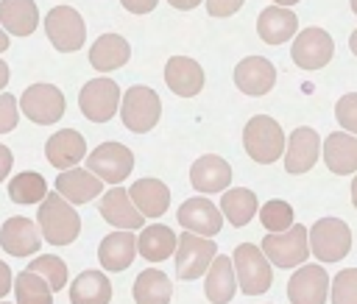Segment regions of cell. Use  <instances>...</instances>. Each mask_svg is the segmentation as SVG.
<instances>
[{
	"mask_svg": "<svg viewBox=\"0 0 357 304\" xmlns=\"http://www.w3.org/2000/svg\"><path fill=\"white\" fill-rule=\"evenodd\" d=\"M36 220H39V231L47 243L53 245H70L78 231H81V218L78 212L53 190L45 195V201L39 204V212H36Z\"/></svg>",
	"mask_w": 357,
	"mask_h": 304,
	"instance_id": "cell-1",
	"label": "cell"
},
{
	"mask_svg": "<svg viewBox=\"0 0 357 304\" xmlns=\"http://www.w3.org/2000/svg\"><path fill=\"white\" fill-rule=\"evenodd\" d=\"M243 145H245V153L257 162V165H271L276 162L282 153H284V131L282 126L268 117V114H254L245 128H243Z\"/></svg>",
	"mask_w": 357,
	"mask_h": 304,
	"instance_id": "cell-2",
	"label": "cell"
},
{
	"mask_svg": "<svg viewBox=\"0 0 357 304\" xmlns=\"http://www.w3.org/2000/svg\"><path fill=\"white\" fill-rule=\"evenodd\" d=\"M231 265H234L237 287L245 296H262L265 290H271V284H273L271 262L262 254V248H257L254 243L237 245L234 254H231Z\"/></svg>",
	"mask_w": 357,
	"mask_h": 304,
	"instance_id": "cell-3",
	"label": "cell"
},
{
	"mask_svg": "<svg viewBox=\"0 0 357 304\" xmlns=\"http://www.w3.org/2000/svg\"><path fill=\"white\" fill-rule=\"evenodd\" d=\"M310 254L321 262H340L351 251V229L340 218H321L307 229Z\"/></svg>",
	"mask_w": 357,
	"mask_h": 304,
	"instance_id": "cell-4",
	"label": "cell"
},
{
	"mask_svg": "<svg viewBox=\"0 0 357 304\" xmlns=\"http://www.w3.org/2000/svg\"><path fill=\"white\" fill-rule=\"evenodd\" d=\"M120 117H123V123H126L128 131L145 134L162 117V98L151 86H142V84L139 86H131L120 98Z\"/></svg>",
	"mask_w": 357,
	"mask_h": 304,
	"instance_id": "cell-5",
	"label": "cell"
},
{
	"mask_svg": "<svg viewBox=\"0 0 357 304\" xmlns=\"http://www.w3.org/2000/svg\"><path fill=\"white\" fill-rule=\"evenodd\" d=\"M259 248L268 257V262L276 265V268H301L304 259L310 257L307 229L301 223H293L287 231L265 234V240H262Z\"/></svg>",
	"mask_w": 357,
	"mask_h": 304,
	"instance_id": "cell-6",
	"label": "cell"
},
{
	"mask_svg": "<svg viewBox=\"0 0 357 304\" xmlns=\"http://www.w3.org/2000/svg\"><path fill=\"white\" fill-rule=\"evenodd\" d=\"M215 257H218V245L212 237H198L184 231L178 234V243H176V276L181 282H192L209 271Z\"/></svg>",
	"mask_w": 357,
	"mask_h": 304,
	"instance_id": "cell-7",
	"label": "cell"
},
{
	"mask_svg": "<svg viewBox=\"0 0 357 304\" xmlns=\"http://www.w3.org/2000/svg\"><path fill=\"white\" fill-rule=\"evenodd\" d=\"M45 31H47L50 45L61 53H75L86 39V25H84L81 14L70 6L50 8L45 14Z\"/></svg>",
	"mask_w": 357,
	"mask_h": 304,
	"instance_id": "cell-8",
	"label": "cell"
},
{
	"mask_svg": "<svg viewBox=\"0 0 357 304\" xmlns=\"http://www.w3.org/2000/svg\"><path fill=\"white\" fill-rule=\"evenodd\" d=\"M120 86L112 78H92L81 86L78 106L89 123H109L120 106Z\"/></svg>",
	"mask_w": 357,
	"mask_h": 304,
	"instance_id": "cell-9",
	"label": "cell"
},
{
	"mask_svg": "<svg viewBox=\"0 0 357 304\" xmlns=\"http://www.w3.org/2000/svg\"><path fill=\"white\" fill-rule=\"evenodd\" d=\"M86 167L106 184H120L134 170V153L120 142H103L86 156Z\"/></svg>",
	"mask_w": 357,
	"mask_h": 304,
	"instance_id": "cell-10",
	"label": "cell"
},
{
	"mask_svg": "<svg viewBox=\"0 0 357 304\" xmlns=\"http://www.w3.org/2000/svg\"><path fill=\"white\" fill-rule=\"evenodd\" d=\"M17 100L22 106V114L39 126L59 123L64 114V95L53 84H31L22 92V98H17Z\"/></svg>",
	"mask_w": 357,
	"mask_h": 304,
	"instance_id": "cell-11",
	"label": "cell"
},
{
	"mask_svg": "<svg viewBox=\"0 0 357 304\" xmlns=\"http://www.w3.org/2000/svg\"><path fill=\"white\" fill-rule=\"evenodd\" d=\"M290 56L293 61L301 67V70H321L332 61L335 56V42L332 36L324 31V28H304L296 33L293 39V47H290Z\"/></svg>",
	"mask_w": 357,
	"mask_h": 304,
	"instance_id": "cell-12",
	"label": "cell"
},
{
	"mask_svg": "<svg viewBox=\"0 0 357 304\" xmlns=\"http://www.w3.org/2000/svg\"><path fill=\"white\" fill-rule=\"evenodd\" d=\"M332 276L324 265H301L287 279V298L290 304H326Z\"/></svg>",
	"mask_w": 357,
	"mask_h": 304,
	"instance_id": "cell-13",
	"label": "cell"
},
{
	"mask_svg": "<svg viewBox=\"0 0 357 304\" xmlns=\"http://www.w3.org/2000/svg\"><path fill=\"white\" fill-rule=\"evenodd\" d=\"M176 218H178V223H181L190 234H198V237H215V234L220 231V226H223L220 209H218L209 198H201V195L187 198V201L178 206Z\"/></svg>",
	"mask_w": 357,
	"mask_h": 304,
	"instance_id": "cell-14",
	"label": "cell"
},
{
	"mask_svg": "<svg viewBox=\"0 0 357 304\" xmlns=\"http://www.w3.org/2000/svg\"><path fill=\"white\" fill-rule=\"evenodd\" d=\"M321 156V137L315 128L301 126L290 134L287 145H284V170L293 176H301L307 170H312V165Z\"/></svg>",
	"mask_w": 357,
	"mask_h": 304,
	"instance_id": "cell-15",
	"label": "cell"
},
{
	"mask_svg": "<svg viewBox=\"0 0 357 304\" xmlns=\"http://www.w3.org/2000/svg\"><path fill=\"white\" fill-rule=\"evenodd\" d=\"M190 181H192V190L209 195V192H226L229 184H231V167L223 156L218 153H204L192 162L190 167Z\"/></svg>",
	"mask_w": 357,
	"mask_h": 304,
	"instance_id": "cell-16",
	"label": "cell"
},
{
	"mask_svg": "<svg viewBox=\"0 0 357 304\" xmlns=\"http://www.w3.org/2000/svg\"><path fill=\"white\" fill-rule=\"evenodd\" d=\"M98 212L103 215L106 223L123 229V231H134V229H142L145 218L142 212L134 206V201L128 198V190L126 187H112L103 192L100 204H98Z\"/></svg>",
	"mask_w": 357,
	"mask_h": 304,
	"instance_id": "cell-17",
	"label": "cell"
},
{
	"mask_svg": "<svg viewBox=\"0 0 357 304\" xmlns=\"http://www.w3.org/2000/svg\"><path fill=\"white\" fill-rule=\"evenodd\" d=\"M234 84L240 92H245L251 98L268 95L276 84V67L262 56H245L234 67Z\"/></svg>",
	"mask_w": 357,
	"mask_h": 304,
	"instance_id": "cell-18",
	"label": "cell"
},
{
	"mask_svg": "<svg viewBox=\"0 0 357 304\" xmlns=\"http://www.w3.org/2000/svg\"><path fill=\"white\" fill-rule=\"evenodd\" d=\"M0 245L11 254V257H31L42 248V231L33 220L28 218H8L0 226Z\"/></svg>",
	"mask_w": 357,
	"mask_h": 304,
	"instance_id": "cell-19",
	"label": "cell"
},
{
	"mask_svg": "<svg viewBox=\"0 0 357 304\" xmlns=\"http://www.w3.org/2000/svg\"><path fill=\"white\" fill-rule=\"evenodd\" d=\"M165 81L178 98H192L204 89V70L190 56H173L165 64Z\"/></svg>",
	"mask_w": 357,
	"mask_h": 304,
	"instance_id": "cell-20",
	"label": "cell"
},
{
	"mask_svg": "<svg viewBox=\"0 0 357 304\" xmlns=\"http://www.w3.org/2000/svg\"><path fill=\"white\" fill-rule=\"evenodd\" d=\"M56 192L67 204H89L92 198H98L103 192V181L98 176H92L86 167H70V170L59 173Z\"/></svg>",
	"mask_w": 357,
	"mask_h": 304,
	"instance_id": "cell-21",
	"label": "cell"
},
{
	"mask_svg": "<svg viewBox=\"0 0 357 304\" xmlns=\"http://www.w3.org/2000/svg\"><path fill=\"white\" fill-rule=\"evenodd\" d=\"M45 153H47V162L64 173L86 156V142L75 128H64V131H56L45 142Z\"/></svg>",
	"mask_w": 357,
	"mask_h": 304,
	"instance_id": "cell-22",
	"label": "cell"
},
{
	"mask_svg": "<svg viewBox=\"0 0 357 304\" xmlns=\"http://www.w3.org/2000/svg\"><path fill=\"white\" fill-rule=\"evenodd\" d=\"M257 33L262 42L268 45H282L287 39H296L298 33V20L290 8H282V6H268L262 8L259 20H257Z\"/></svg>",
	"mask_w": 357,
	"mask_h": 304,
	"instance_id": "cell-23",
	"label": "cell"
},
{
	"mask_svg": "<svg viewBox=\"0 0 357 304\" xmlns=\"http://www.w3.org/2000/svg\"><path fill=\"white\" fill-rule=\"evenodd\" d=\"M324 162L337 176L357 173V137L346 131H332L324 139Z\"/></svg>",
	"mask_w": 357,
	"mask_h": 304,
	"instance_id": "cell-24",
	"label": "cell"
},
{
	"mask_svg": "<svg viewBox=\"0 0 357 304\" xmlns=\"http://www.w3.org/2000/svg\"><path fill=\"white\" fill-rule=\"evenodd\" d=\"M128 198L142 212V218H159L170 206V190L159 178H137L128 187Z\"/></svg>",
	"mask_w": 357,
	"mask_h": 304,
	"instance_id": "cell-25",
	"label": "cell"
},
{
	"mask_svg": "<svg viewBox=\"0 0 357 304\" xmlns=\"http://www.w3.org/2000/svg\"><path fill=\"white\" fill-rule=\"evenodd\" d=\"M137 257V237L131 231H114L106 234L98 245V259L103 265V271H126Z\"/></svg>",
	"mask_w": 357,
	"mask_h": 304,
	"instance_id": "cell-26",
	"label": "cell"
},
{
	"mask_svg": "<svg viewBox=\"0 0 357 304\" xmlns=\"http://www.w3.org/2000/svg\"><path fill=\"white\" fill-rule=\"evenodd\" d=\"M128 56H131V45L120 33H103L89 47V64L98 73H112V70L123 67L128 61Z\"/></svg>",
	"mask_w": 357,
	"mask_h": 304,
	"instance_id": "cell-27",
	"label": "cell"
},
{
	"mask_svg": "<svg viewBox=\"0 0 357 304\" xmlns=\"http://www.w3.org/2000/svg\"><path fill=\"white\" fill-rule=\"evenodd\" d=\"M0 25L6 33L31 36L39 25V8L33 0H0Z\"/></svg>",
	"mask_w": 357,
	"mask_h": 304,
	"instance_id": "cell-28",
	"label": "cell"
},
{
	"mask_svg": "<svg viewBox=\"0 0 357 304\" xmlns=\"http://www.w3.org/2000/svg\"><path fill=\"white\" fill-rule=\"evenodd\" d=\"M234 290H237V276H234L231 257H215L206 271V282H204L206 298L212 304H229L234 298Z\"/></svg>",
	"mask_w": 357,
	"mask_h": 304,
	"instance_id": "cell-29",
	"label": "cell"
},
{
	"mask_svg": "<svg viewBox=\"0 0 357 304\" xmlns=\"http://www.w3.org/2000/svg\"><path fill=\"white\" fill-rule=\"evenodd\" d=\"M112 282L103 271H84L70 284V304H109Z\"/></svg>",
	"mask_w": 357,
	"mask_h": 304,
	"instance_id": "cell-30",
	"label": "cell"
},
{
	"mask_svg": "<svg viewBox=\"0 0 357 304\" xmlns=\"http://www.w3.org/2000/svg\"><path fill=\"white\" fill-rule=\"evenodd\" d=\"M176 243H178V237L173 234L170 226L153 223V226H145L142 234L137 237V251L148 262H162V259L176 254Z\"/></svg>",
	"mask_w": 357,
	"mask_h": 304,
	"instance_id": "cell-31",
	"label": "cell"
},
{
	"mask_svg": "<svg viewBox=\"0 0 357 304\" xmlns=\"http://www.w3.org/2000/svg\"><path fill=\"white\" fill-rule=\"evenodd\" d=\"M134 304H170L173 296V284L167 279V273L148 268L134 279Z\"/></svg>",
	"mask_w": 357,
	"mask_h": 304,
	"instance_id": "cell-32",
	"label": "cell"
},
{
	"mask_svg": "<svg viewBox=\"0 0 357 304\" xmlns=\"http://www.w3.org/2000/svg\"><path fill=\"white\" fill-rule=\"evenodd\" d=\"M259 212V204H257V195L254 190H245V187H234V190H226L223 198H220V215H226V220L231 226H245L251 223V218Z\"/></svg>",
	"mask_w": 357,
	"mask_h": 304,
	"instance_id": "cell-33",
	"label": "cell"
},
{
	"mask_svg": "<svg viewBox=\"0 0 357 304\" xmlns=\"http://www.w3.org/2000/svg\"><path fill=\"white\" fill-rule=\"evenodd\" d=\"M47 192H50V190H47L45 176H39V173H33V170L14 176L11 184H8V198H11L14 204H42Z\"/></svg>",
	"mask_w": 357,
	"mask_h": 304,
	"instance_id": "cell-34",
	"label": "cell"
},
{
	"mask_svg": "<svg viewBox=\"0 0 357 304\" xmlns=\"http://www.w3.org/2000/svg\"><path fill=\"white\" fill-rule=\"evenodd\" d=\"M14 293H17V304H53L50 284L31 271L14 276Z\"/></svg>",
	"mask_w": 357,
	"mask_h": 304,
	"instance_id": "cell-35",
	"label": "cell"
},
{
	"mask_svg": "<svg viewBox=\"0 0 357 304\" xmlns=\"http://www.w3.org/2000/svg\"><path fill=\"white\" fill-rule=\"evenodd\" d=\"M25 271L42 276L50 284V290H64L67 287V262L61 257H56V254H45V257L31 259V265Z\"/></svg>",
	"mask_w": 357,
	"mask_h": 304,
	"instance_id": "cell-36",
	"label": "cell"
},
{
	"mask_svg": "<svg viewBox=\"0 0 357 304\" xmlns=\"http://www.w3.org/2000/svg\"><path fill=\"white\" fill-rule=\"evenodd\" d=\"M259 220H262V226H265L271 234L287 231V229L293 226V206H290L287 201H279V198L265 201V204L259 206Z\"/></svg>",
	"mask_w": 357,
	"mask_h": 304,
	"instance_id": "cell-37",
	"label": "cell"
},
{
	"mask_svg": "<svg viewBox=\"0 0 357 304\" xmlns=\"http://www.w3.org/2000/svg\"><path fill=\"white\" fill-rule=\"evenodd\" d=\"M332 304H357V268H343L329 284Z\"/></svg>",
	"mask_w": 357,
	"mask_h": 304,
	"instance_id": "cell-38",
	"label": "cell"
},
{
	"mask_svg": "<svg viewBox=\"0 0 357 304\" xmlns=\"http://www.w3.org/2000/svg\"><path fill=\"white\" fill-rule=\"evenodd\" d=\"M335 117L343 126L346 134L357 137V92H346L337 103H335Z\"/></svg>",
	"mask_w": 357,
	"mask_h": 304,
	"instance_id": "cell-39",
	"label": "cell"
},
{
	"mask_svg": "<svg viewBox=\"0 0 357 304\" xmlns=\"http://www.w3.org/2000/svg\"><path fill=\"white\" fill-rule=\"evenodd\" d=\"M17 120H20V100L8 92H0V134L14 131Z\"/></svg>",
	"mask_w": 357,
	"mask_h": 304,
	"instance_id": "cell-40",
	"label": "cell"
},
{
	"mask_svg": "<svg viewBox=\"0 0 357 304\" xmlns=\"http://www.w3.org/2000/svg\"><path fill=\"white\" fill-rule=\"evenodd\" d=\"M245 0H206V11L212 17H231L234 11H240Z\"/></svg>",
	"mask_w": 357,
	"mask_h": 304,
	"instance_id": "cell-41",
	"label": "cell"
},
{
	"mask_svg": "<svg viewBox=\"0 0 357 304\" xmlns=\"http://www.w3.org/2000/svg\"><path fill=\"white\" fill-rule=\"evenodd\" d=\"M120 3H123V8H128L131 14H148V11L156 8L159 0H120Z\"/></svg>",
	"mask_w": 357,
	"mask_h": 304,
	"instance_id": "cell-42",
	"label": "cell"
},
{
	"mask_svg": "<svg viewBox=\"0 0 357 304\" xmlns=\"http://www.w3.org/2000/svg\"><path fill=\"white\" fill-rule=\"evenodd\" d=\"M11 165H14V156H11V151L6 148V145H0V181L11 173Z\"/></svg>",
	"mask_w": 357,
	"mask_h": 304,
	"instance_id": "cell-43",
	"label": "cell"
},
{
	"mask_svg": "<svg viewBox=\"0 0 357 304\" xmlns=\"http://www.w3.org/2000/svg\"><path fill=\"white\" fill-rule=\"evenodd\" d=\"M11 279H14V276H11V268H8V265L0 259V298H3V296L11 290Z\"/></svg>",
	"mask_w": 357,
	"mask_h": 304,
	"instance_id": "cell-44",
	"label": "cell"
},
{
	"mask_svg": "<svg viewBox=\"0 0 357 304\" xmlns=\"http://www.w3.org/2000/svg\"><path fill=\"white\" fill-rule=\"evenodd\" d=\"M173 8H178V11H190V8H195V6H201V0H167Z\"/></svg>",
	"mask_w": 357,
	"mask_h": 304,
	"instance_id": "cell-45",
	"label": "cell"
},
{
	"mask_svg": "<svg viewBox=\"0 0 357 304\" xmlns=\"http://www.w3.org/2000/svg\"><path fill=\"white\" fill-rule=\"evenodd\" d=\"M6 84H8V64L0 59V89H3Z\"/></svg>",
	"mask_w": 357,
	"mask_h": 304,
	"instance_id": "cell-46",
	"label": "cell"
},
{
	"mask_svg": "<svg viewBox=\"0 0 357 304\" xmlns=\"http://www.w3.org/2000/svg\"><path fill=\"white\" fill-rule=\"evenodd\" d=\"M3 50H8V33L3 31V25H0V53Z\"/></svg>",
	"mask_w": 357,
	"mask_h": 304,
	"instance_id": "cell-47",
	"label": "cell"
},
{
	"mask_svg": "<svg viewBox=\"0 0 357 304\" xmlns=\"http://www.w3.org/2000/svg\"><path fill=\"white\" fill-rule=\"evenodd\" d=\"M349 47H351V53L357 56V28L351 31V36H349Z\"/></svg>",
	"mask_w": 357,
	"mask_h": 304,
	"instance_id": "cell-48",
	"label": "cell"
},
{
	"mask_svg": "<svg viewBox=\"0 0 357 304\" xmlns=\"http://www.w3.org/2000/svg\"><path fill=\"white\" fill-rule=\"evenodd\" d=\"M351 204H354V209H357V176H354V181H351Z\"/></svg>",
	"mask_w": 357,
	"mask_h": 304,
	"instance_id": "cell-49",
	"label": "cell"
},
{
	"mask_svg": "<svg viewBox=\"0 0 357 304\" xmlns=\"http://www.w3.org/2000/svg\"><path fill=\"white\" fill-rule=\"evenodd\" d=\"M293 3H298V0H273V6H282V8H287V6H293Z\"/></svg>",
	"mask_w": 357,
	"mask_h": 304,
	"instance_id": "cell-50",
	"label": "cell"
},
{
	"mask_svg": "<svg viewBox=\"0 0 357 304\" xmlns=\"http://www.w3.org/2000/svg\"><path fill=\"white\" fill-rule=\"evenodd\" d=\"M351 11H354V14H357V0H351Z\"/></svg>",
	"mask_w": 357,
	"mask_h": 304,
	"instance_id": "cell-51",
	"label": "cell"
},
{
	"mask_svg": "<svg viewBox=\"0 0 357 304\" xmlns=\"http://www.w3.org/2000/svg\"><path fill=\"white\" fill-rule=\"evenodd\" d=\"M0 304H8V301H0Z\"/></svg>",
	"mask_w": 357,
	"mask_h": 304,
	"instance_id": "cell-52",
	"label": "cell"
}]
</instances>
